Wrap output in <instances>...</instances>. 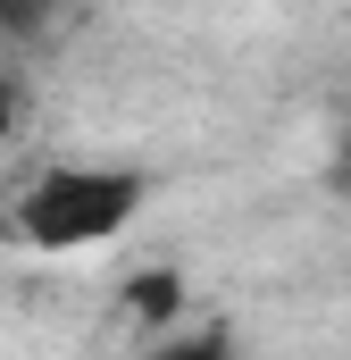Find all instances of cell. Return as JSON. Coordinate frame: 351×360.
Listing matches in <instances>:
<instances>
[{"instance_id": "277c9868", "label": "cell", "mask_w": 351, "mask_h": 360, "mask_svg": "<svg viewBox=\"0 0 351 360\" xmlns=\"http://www.w3.org/2000/svg\"><path fill=\"white\" fill-rule=\"evenodd\" d=\"M335 184H343V193H351V143H343V160H335Z\"/></svg>"}, {"instance_id": "3957f363", "label": "cell", "mask_w": 351, "mask_h": 360, "mask_svg": "<svg viewBox=\"0 0 351 360\" xmlns=\"http://www.w3.org/2000/svg\"><path fill=\"white\" fill-rule=\"evenodd\" d=\"M8 126H17V84H8V68H0V143H8Z\"/></svg>"}, {"instance_id": "6da1fadb", "label": "cell", "mask_w": 351, "mask_h": 360, "mask_svg": "<svg viewBox=\"0 0 351 360\" xmlns=\"http://www.w3.org/2000/svg\"><path fill=\"white\" fill-rule=\"evenodd\" d=\"M151 210V176L126 160H59L8 201V235L25 252H100Z\"/></svg>"}, {"instance_id": "7a4b0ae2", "label": "cell", "mask_w": 351, "mask_h": 360, "mask_svg": "<svg viewBox=\"0 0 351 360\" xmlns=\"http://www.w3.org/2000/svg\"><path fill=\"white\" fill-rule=\"evenodd\" d=\"M143 360H234L226 344H209V335H192V344H151Z\"/></svg>"}]
</instances>
